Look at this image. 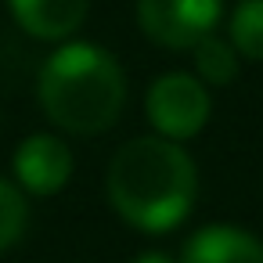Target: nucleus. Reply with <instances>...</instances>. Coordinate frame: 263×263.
<instances>
[{"mask_svg":"<svg viewBox=\"0 0 263 263\" xmlns=\"http://www.w3.org/2000/svg\"><path fill=\"white\" fill-rule=\"evenodd\" d=\"M105 187L119 220L144 234H166L191 216L198 170L184 144L148 134L126 141L112 155Z\"/></svg>","mask_w":263,"mask_h":263,"instance_id":"f257e3e1","label":"nucleus"},{"mask_svg":"<svg viewBox=\"0 0 263 263\" xmlns=\"http://www.w3.org/2000/svg\"><path fill=\"white\" fill-rule=\"evenodd\" d=\"M36 98L58 130L94 137L119 123L126 105V76L112 51L90 40H65L44 62Z\"/></svg>","mask_w":263,"mask_h":263,"instance_id":"f03ea898","label":"nucleus"},{"mask_svg":"<svg viewBox=\"0 0 263 263\" xmlns=\"http://www.w3.org/2000/svg\"><path fill=\"white\" fill-rule=\"evenodd\" d=\"M144 116L159 137L180 144L205 130V123L213 116V94L191 72H166V76L152 80V87L144 94Z\"/></svg>","mask_w":263,"mask_h":263,"instance_id":"7ed1b4c3","label":"nucleus"},{"mask_svg":"<svg viewBox=\"0 0 263 263\" xmlns=\"http://www.w3.org/2000/svg\"><path fill=\"white\" fill-rule=\"evenodd\" d=\"M223 0H137L141 33L166 51H191L202 36L216 33Z\"/></svg>","mask_w":263,"mask_h":263,"instance_id":"20e7f679","label":"nucleus"},{"mask_svg":"<svg viewBox=\"0 0 263 263\" xmlns=\"http://www.w3.org/2000/svg\"><path fill=\"white\" fill-rule=\"evenodd\" d=\"M72 148L54 137V134H33L26 137L18 148H15V159H11V170H15V184L29 195H58L69 177H72Z\"/></svg>","mask_w":263,"mask_h":263,"instance_id":"39448f33","label":"nucleus"},{"mask_svg":"<svg viewBox=\"0 0 263 263\" xmlns=\"http://www.w3.org/2000/svg\"><path fill=\"white\" fill-rule=\"evenodd\" d=\"M180 263H263V241L245 227L209 223L184 241Z\"/></svg>","mask_w":263,"mask_h":263,"instance_id":"423d86ee","label":"nucleus"},{"mask_svg":"<svg viewBox=\"0 0 263 263\" xmlns=\"http://www.w3.org/2000/svg\"><path fill=\"white\" fill-rule=\"evenodd\" d=\"M8 8L22 33L33 40L62 44L87 22L90 0H8Z\"/></svg>","mask_w":263,"mask_h":263,"instance_id":"0eeeda50","label":"nucleus"},{"mask_svg":"<svg viewBox=\"0 0 263 263\" xmlns=\"http://www.w3.org/2000/svg\"><path fill=\"white\" fill-rule=\"evenodd\" d=\"M191 58H195V72L205 87H227L234 83L238 76V65H241V54L234 51V44L227 36H202L195 47H191Z\"/></svg>","mask_w":263,"mask_h":263,"instance_id":"6e6552de","label":"nucleus"},{"mask_svg":"<svg viewBox=\"0 0 263 263\" xmlns=\"http://www.w3.org/2000/svg\"><path fill=\"white\" fill-rule=\"evenodd\" d=\"M227 40L249 62H263V0H238L227 18Z\"/></svg>","mask_w":263,"mask_h":263,"instance_id":"1a4fd4ad","label":"nucleus"},{"mask_svg":"<svg viewBox=\"0 0 263 263\" xmlns=\"http://www.w3.org/2000/svg\"><path fill=\"white\" fill-rule=\"evenodd\" d=\"M29 223V205H26V191L15 180L0 177V252L11 249Z\"/></svg>","mask_w":263,"mask_h":263,"instance_id":"9d476101","label":"nucleus"},{"mask_svg":"<svg viewBox=\"0 0 263 263\" xmlns=\"http://www.w3.org/2000/svg\"><path fill=\"white\" fill-rule=\"evenodd\" d=\"M134 263H173V259H170L166 252H141Z\"/></svg>","mask_w":263,"mask_h":263,"instance_id":"9b49d317","label":"nucleus"}]
</instances>
